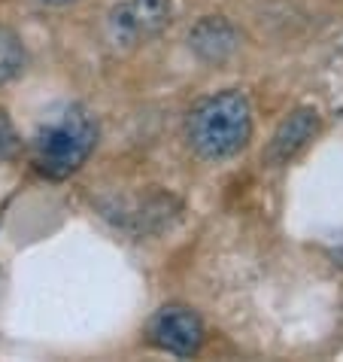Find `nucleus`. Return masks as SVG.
I'll use <instances>...</instances> for the list:
<instances>
[{
	"instance_id": "obj_1",
	"label": "nucleus",
	"mask_w": 343,
	"mask_h": 362,
	"mask_svg": "<svg viewBox=\"0 0 343 362\" xmlns=\"http://www.w3.org/2000/svg\"><path fill=\"white\" fill-rule=\"evenodd\" d=\"M252 137V107L243 92L225 88L200 100L188 116V144L207 162L237 156Z\"/></svg>"
},
{
	"instance_id": "obj_2",
	"label": "nucleus",
	"mask_w": 343,
	"mask_h": 362,
	"mask_svg": "<svg viewBox=\"0 0 343 362\" xmlns=\"http://www.w3.org/2000/svg\"><path fill=\"white\" fill-rule=\"evenodd\" d=\"M97 144V122L85 107L70 104L31 140V162L43 177L64 180L85 165Z\"/></svg>"
},
{
	"instance_id": "obj_3",
	"label": "nucleus",
	"mask_w": 343,
	"mask_h": 362,
	"mask_svg": "<svg viewBox=\"0 0 343 362\" xmlns=\"http://www.w3.org/2000/svg\"><path fill=\"white\" fill-rule=\"evenodd\" d=\"M174 16L170 0H122L109 9L107 31L116 46H140L161 34Z\"/></svg>"
},
{
	"instance_id": "obj_4",
	"label": "nucleus",
	"mask_w": 343,
	"mask_h": 362,
	"mask_svg": "<svg viewBox=\"0 0 343 362\" xmlns=\"http://www.w3.org/2000/svg\"><path fill=\"white\" fill-rule=\"evenodd\" d=\"M149 341L174 356H191L204 341V323L191 308L167 305L149 320Z\"/></svg>"
},
{
	"instance_id": "obj_5",
	"label": "nucleus",
	"mask_w": 343,
	"mask_h": 362,
	"mask_svg": "<svg viewBox=\"0 0 343 362\" xmlns=\"http://www.w3.org/2000/svg\"><path fill=\"white\" fill-rule=\"evenodd\" d=\"M316 132H319V113L313 107H298L291 116L282 119L274 137H270V144L265 149V162L267 165L291 162V158L310 144Z\"/></svg>"
},
{
	"instance_id": "obj_6",
	"label": "nucleus",
	"mask_w": 343,
	"mask_h": 362,
	"mask_svg": "<svg viewBox=\"0 0 343 362\" xmlns=\"http://www.w3.org/2000/svg\"><path fill=\"white\" fill-rule=\"evenodd\" d=\"M188 46L200 62L219 64L237 52L240 37H237L234 28H231V22H225L222 16H210L204 22L195 25V31L188 34Z\"/></svg>"
},
{
	"instance_id": "obj_7",
	"label": "nucleus",
	"mask_w": 343,
	"mask_h": 362,
	"mask_svg": "<svg viewBox=\"0 0 343 362\" xmlns=\"http://www.w3.org/2000/svg\"><path fill=\"white\" fill-rule=\"evenodd\" d=\"M22 67H25L22 40H18V34L9 31V28H0V86L22 74Z\"/></svg>"
},
{
	"instance_id": "obj_8",
	"label": "nucleus",
	"mask_w": 343,
	"mask_h": 362,
	"mask_svg": "<svg viewBox=\"0 0 343 362\" xmlns=\"http://www.w3.org/2000/svg\"><path fill=\"white\" fill-rule=\"evenodd\" d=\"M16 153H18V134H16L13 122H9L6 110H0V165L9 162Z\"/></svg>"
},
{
	"instance_id": "obj_9",
	"label": "nucleus",
	"mask_w": 343,
	"mask_h": 362,
	"mask_svg": "<svg viewBox=\"0 0 343 362\" xmlns=\"http://www.w3.org/2000/svg\"><path fill=\"white\" fill-rule=\"evenodd\" d=\"M43 4H52V6H61V4H70V0H43Z\"/></svg>"
}]
</instances>
